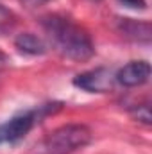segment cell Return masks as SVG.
<instances>
[{
  "instance_id": "52a82bcc",
  "label": "cell",
  "mask_w": 152,
  "mask_h": 154,
  "mask_svg": "<svg viewBox=\"0 0 152 154\" xmlns=\"http://www.w3.org/2000/svg\"><path fill=\"white\" fill-rule=\"evenodd\" d=\"M14 47L27 54V56H43L47 52V45L41 38H38L32 32H22L14 38Z\"/></svg>"
},
{
  "instance_id": "5b68a950",
  "label": "cell",
  "mask_w": 152,
  "mask_h": 154,
  "mask_svg": "<svg viewBox=\"0 0 152 154\" xmlns=\"http://www.w3.org/2000/svg\"><path fill=\"white\" fill-rule=\"evenodd\" d=\"M149 79H150V65L147 61H131L114 74V81L125 88L141 86L149 82Z\"/></svg>"
},
{
  "instance_id": "6da1fadb",
  "label": "cell",
  "mask_w": 152,
  "mask_h": 154,
  "mask_svg": "<svg viewBox=\"0 0 152 154\" xmlns=\"http://www.w3.org/2000/svg\"><path fill=\"white\" fill-rule=\"evenodd\" d=\"M41 27L50 41L52 48L66 59L88 61L95 54L93 41L90 34L77 25L74 20L61 14H48L41 20Z\"/></svg>"
},
{
  "instance_id": "ba28073f",
  "label": "cell",
  "mask_w": 152,
  "mask_h": 154,
  "mask_svg": "<svg viewBox=\"0 0 152 154\" xmlns=\"http://www.w3.org/2000/svg\"><path fill=\"white\" fill-rule=\"evenodd\" d=\"M131 116L136 120V122H141L143 125H150L152 122V115H150V106L149 102H143V104H138L131 109Z\"/></svg>"
},
{
  "instance_id": "30bf717a",
  "label": "cell",
  "mask_w": 152,
  "mask_h": 154,
  "mask_svg": "<svg viewBox=\"0 0 152 154\" xmlns=\"http://www.w3.org/2000/svg\"><path fill=\"white\" fill-rule=\"evenodd\" d=\"M122 5L129 7V9H136V11H143L147 7V2L145 0H118Z\"/></svg>"
},
{
  "instance_id": "3957f363",
  "label": "cell",
  "mask_w": 152,
  "mask_h": 154,
  "mask_svg": "<svg viewBox=\"0 0 152 154\" xmlns=\"http://www.w3.org/2000/svg\"><path fill=\"white\" fill-rule=\"evenodd\" d=\"M57 109H61V104L52 102V104H43L34 109H27L11 116L5 124L0 125V143H18L29 134V131L36 124H39L47 115L56 113Z\"/></svg>"
},
{
  "instance_id": "7a4b0ae2",
  "label": "cell",
  "mask_w": 152,
  "mask_h": 154,
  "mask_svg": "<svg viewBox=\"0 0 152 154\" xmlns=\"http://www.w3.org/2000/svg\"><path fill=\"white\" fill-rule=\"evenodd\" d=\"M91 142V131L84 124H66L52 133H48L43 140L45 154H72L86 147Z\"/></svg>"
},
{
  "instance_id": "8fae6325",
  "label": "cell",
  "mask_w": 152,
  "mask_h": 154,
  "mask_svg": "<svg viewBox=\"0 0 152 154\" xmlns=\"http://www.w3.org/2000/svg\"><path fill=\"white\" fill-rule=\"evenodd\" d=\"M7 65H9V57L0 50V68H4V66H7Z\"/></svg>"
},
{
  "instance_id": "7c38bea8",
  "label": "cell",
  "mask_w": 152,
  "mask_h": 154,
  "mask_svg": "<svg viewBox=\"0 0 152 154\" xmlns=\"http://www.w3.org/2000/svg\"><path fill=\"white\" fill-rule=\"evenodd\" d=\"M27 2H31V4H45L48 0H27Z\"/></svg>"
},
{
  "instance_id": "8992f818",
  "label": "cell",
  "mask_w": 152,
  "mask_h": 154,
  "mask_svg": "<svg viewBox=\"0 0 152 154\" xmlns=\"http://www.w3.org/2000/svg\"><path fill=\"white\" fill-rule=\"evenodd\" d=\"M116 29L123 38L136 41V43H150L152 31L149 22H138L132 18H118Z\"/></svg>"
},
{
  "instance_id": "4fadbf2b",
  "label": "cell",
  "mask_w": 152,
  "mask_h": 154,
  "mask_svg": "<svg viewBox=\"0 0 152 154\" xmlns=\"http://www.w3.org/2000/svg\"><path fill=\"white\" fill-rule=\"evenodd\" d=\"M90 2H95V4H97V2H100V0H90Z\"/></svg>"
},
{
  "instance_id": "9c48e42d",
  "label": "cell",
  "mask_w": 152,
  "mask_h": 154,
  "mask_svg": "<svg viewBox=\"0 0 152 154\" xmlns=\"http://www.w3.org/2000/svg\"><path fill=\"white\" fill-rule=\"evenodd\" d=\"M14 23H16V14L11 9H7L5 5L0 4V32L11 31L14 27Z\"/></svg>"
},
{
  "instance_id": "277c9868",
  "label": "cell",
  "mask_w": 152,
  "mask_h": 154,
  "mask_svg": "<svg viewBox=\"0 0 152 154\" xmlns=\"http://www.w3.org/2000/svg\"><path fill=\"white\" fill-rule=\"evenodd\" d=\"M114 74L109 68H95L84 74H79L74 79V84L77 88L90 91V93H106L113 88Z\"/></svg>"
}]
</instances>
